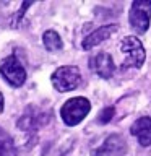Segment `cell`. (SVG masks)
I'll return each instance as SVG.
<instances>
[{"label": "cell", "instance_id": "obj_1", "mask_svg": "<svg viewBox=\"0 0 151 156\" xmlns=\"http://www.w3.org/2000/svg\"><path fill=\"white\" fill-rule=\"evenodd\" d=\"M120 52L124 54L122 68H140L145 63V47L135 36H127L120 41Z\"/></svg>", "mask_w": 151, "mask_h": 156}, {"label": "cell", "instance_id": "obj_2", "mask_svg": "<svg viewBox=\"0 0 151 156\" xmlns=\"http://www.w3.org/2000/svg\"><path fill=\"white\" fill-rule=\"evenodd\" d=\"M91 111V104L86 98H72L68 99L65 104L62 106L60 109V115H62V120L65 122L67 125H76L86 117V114Z\"/></svg>", "mask_w": 151, "mask_h": 156}, {"label": "cell", "instance_id": "obj_3", "mask_svg": "<svg viewBox=\"0 0 151 156\" xmlns=\"http://www.w3.org/2000/svg\"><path fill=\"white\" fill-rule=\"evenodd\" d=\"M81 83V72L78 67H58L52 73V85L57 91L67 93L78 88Z\"/></svg>", "mask_w": 151, "mask_h": 156}, {"label": "cell", "instance_id": "obj_4", "mask_svg": "<svg viewBox=\"0 0 151 156\" xmlns=\"http://www.w3.org/2000/svg\"><path fill=\"white\" fill-rule=\"evenodd\" d=\"M151 20V0H135L130 7L128 21L135 33L143 34L148 31Z\"/></svg>", "mask_w": 151, "mask_h": 156}, {"label": "cell", "instance_id": "obj_5", "mask_svg": "<svg viewBox=\"0 0 151 156\" xmlns=\"http://www.w3.org/2000/svg\"><path fill=\"white\" fill-rule=\"evenodd\" d=\"M0 75L5 78V81L8 85H12L15 88L21 86L26 81V70H24L21 62L15 55H8L2 60V63H0Z\"/></svg>", "mask_w": 151, "mask_h": 156}, {"label": "cell", "instance_id": "obj_6", "mask_svg": "<svg viewBox=\"0 0 151 156\" xmlns=\"http://www.w3.org/2000/svg\"><path fill=\"white\" fill-rule=\"evenodd\" d=\"M90 68L101 78H111L115 72V63L106 52H99L90 58Z\"/></svg>", "mask_w": 151, "mask_h": 156}, {"label": "cell", "instance_id": "obj_7", "mask_svg": "<svg viewBox=\"0 0 151 156\" xmlns=\"http://www.w3.org/2000/svg\"><path fill=\"white\" fill-rule=\"evenodd\" d=\"M125 150L127 146L124 143V140L117 135H111L104 141V145L94 151V156H124Z\"/></svg>", "mask_w": 151, "mask_h": 156}, {"label": "cell", "instance_id": "obj_8", "mask_svg": "<svg viewBox=\"0 0 151 156\" xmlns=\"http://www.w3.org/2000/svg\"><path fill=\"white\" fill-rule=\"evenodd\" d=\"M130 132L138 138L141 146H151V117H140L132 125Z\"/></svg>", "mask_w": 151, "mask_h": 156}, {"label": "cell", "instance_id": "obj_9", "mask_svg": "<svg viewBox=\"0 0 151 156\" xmlns=\"http://www.w3.org/2000/svg\"><path fill=\"white\" fill-rule=\"evenodd\" d=\"M117 31V24H106V26L97 28L94 33H91L85 41H83V49L90 51V49L96 47L97 44H101L102 41L111 37V34H114Z\"/></svg>", "mask_w": 151, "mask_h": 156}, {"label": "cell", "instance_id": "obj_10", "mask_svg": "<svg viewBox=\"0 0 151 156\" xmlns=\"http://www.w3.org/2000/svg\"><path fill=\"white\" fill-rule=\"evenodd\" d=\"M42 42H44V46H46L47 51H51V52L60 51L63 47V42H62L60 36H58L55 31H52V29H47V31L42 34Z\"/></svg>", "mask_w": 151, "mask_h": 156}, {"label": "cell", "instance_id": "obj_11", "mask_svg": "<svg viewBox=\"0 0 151 156\" xmlns=\"http://www.w3.org/2000/svg\"><path fill=\"white\" fill-rule=\"evenodd\" d=\"M0 156H13V140L3 129H0Z\"/></svg>", "mask_w": 151, "mask_h": 156}, {"label": "cell", "instance_id": "obj_12", "mask_svg": "<svg viewBox=\"0 0 151 156\" xmlns=\"http://www.w3.org/2000/svg\"><path fill=\"white\" fill-rule=\"evenodd\" d=\"M112 115H114V107H106L104 111L99 112V115H97V122H101V124H107Z\"/></svg>", "mask_w": 151, "mask_h": 156}, {"label": "cell", "instance_id": "obj_13", "mask_svg": "<svg viewBox=\"0 0 151 156\" xmlns=\"http://www.w3.org/2000/svg\"><path fill=\"white\" fill-rule=\"evenodd\" d=\"M3 112V96H2V93H0V114Z\"/></svg>", "mask_w": 151, "mask_h": 156}]
</instances>
